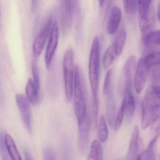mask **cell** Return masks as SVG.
Returning <instances> with one entry per match:
<instances>
[{
	"label": "cell",
	"mask_w": 160,
	"mask_h": 160,
	"mask_svg": "<svg viewBox=\"0 0 160 160\" xmlns=\"http://www.w3.org/2000/svg\"><path fill=\"white\" fill-rule=\"evenodd\" d=\"M86 90L84 81L79 67L75 68L73 96L74 100V111L79 125H81L87 115Z\"/></svg>",
	"instance_id": "7a4b0ae2"
},
{
	"label": "cell",
	"mask_w": 160,
	"mask_h": 160,
	"mask_svg": "<svg viewBox=\"0 0 160 160\" xmlns=\"http://www.w3.org/2000/svg\"><path fill=\"white\" fill-rule=\"evenodd\" d=\"M68 141H65L63 144L64 160H70V148Z\"/></svg>",
	"instance_id": "1f68e13d"
},
{
	"label": "cell",
	"mask_w": 160,
	"mask_h": 160,
	"mask_svg": "<svg viewBox=\"0 0 160 160\" xmlns=\"http://www.w3.org/2000/svg\"><path fill=\"white\" fill-rule=\"evenodd\" d=\"M159 134H157L151 140L146 150L138 155L136 160H156L155 154V147L159 136Z\"/></svg>",
	"instance_id": "d6986e66"
},
{
	"label": "cell",
	"mask_w": 160,
	"mask_h": 160,
	"mask_svg": "<svg viewBox=\"0 0 160 160\" xmlns=\"http://www.w3.org/2000/svg\"><path fill=\"white\" fill-rule=\"evenodd\" d=\"M98 134L100 142H104L107 141L109 136L108 128L106 125L105 117L101 116L98 124Z\"/></svg>",
	"instance_id": "7402d4cb"
},
{
	"label": "cell",
	"mask_w": 160,
	"mask_h": 160,
	"mask_svg": "<svg viewBox=\"0 0 160 160\" xmlns=\"http://www.w3.org/2000/svg\"><path fill=\"white\" fill-rule=\"evenodd\" d=\"M160 115V86L153 85L147 90L142 103V128L146 130Z\"/></svg>",
	"instance_id": "6da1fadb"
},
{
	"label": "cell",
	"mask_w": 160,
	"mask_h": 160,
	"mask_svg": "<svg viewBox=\"0 0 160 160\" xmlns=\"http://www.w3.org/2000/svg\"><path fill=\"white\" fill-rule=\"evenodd\" d=\"M78 126L80 149L82 153H84L88 146L89 131L91 127L90 117L88 113L84 122Z\"/></svg>",
	"instance_id": "9c48e42d"
},
{
	"label": "cell",
	"mask_w": 160,
	"mask_h": 160,
	"mask_svg": "<svg viewBox=\"0 0 160 160\" xmlns=\"http://www.w3.org/2000/svg\"><path fill=\"white\" fill-rule=\"evenodd\" d=\"M152 0H138V10L140 19L147 17L151 6Z\"/></svg>",
	"instance_id": "d4e9b609"
},
{
	"label": "cell",
	"mask_w": 160,
	"mask_h": 160,
	"mask_svg": "<svg viewBox=\"0 0 160 160\" xmlns=\"http://www.w3.org/2000/svg\"><path fill=\"white\" fill-rule=\"evenodd\" d=\"M38 0H32V11H35L37 7Z\"/></svg>",
	"instance_id": "d6a6232c"
},
{
	"label": "cell",
	"mask_w": 160,
	"mask_h": 160,
	"mask_svg": "<svg viewBox=\"0 0 160 160\" xmlns=\"http://www.w3.org/2000/svg\"><path fill=\"white\" fill-rule=\"evenodd\" d=\"M44 160H56L53 149L50 147H46L44 150Z\"/></svg>",
	"instance_id": "4dcf8cb0"
},
{
	"label": "cell",
	"mask_w": 160,
	"mask_h": 160,
	"mask_svg": "<svg viewBox=\"0 0 160 160\" xmlns=\"http://www.w3.org/2000/svg\"><path fill=\"white\" fill-rule=\"evenodd\" d=\"M106 97V112L107 121L109 126L112 128H114L115 121L116 119V103L113 91V88L105 95Z\"/></svg>",
	"instance_id": "8fae6325"
},
{
	"label": "cell",
	"mask_w": 160,
	"mask_h": 160,
	"mask_svg": "<svg viewBox=\"0 0 160 160\" xmlns=\"http://www.w3.org/2000/svg\"><path fill=\"white\" fill-rule=\"evenodd\" d=\"M136 58L134 55H131L128 58L124 67V76L125 78V88L132 89L134 82V76L137 68Z\"/></svg>",
	"instance_id": "30bf717a"
},
{
	"label": "cell",
	"mask_w": 160,
	"mask_h": 160,
	"mask_svg": "<svg viewBox=\"0 0 160 160\" xmlns=\"http://www.w3.org/2000/svg\"><path fill=\"white\" fill-rule=\"evenodd\" d=\"M125 115V108L124 103L122 102L120 110L118 112V114L116 118L115 121L114 128L116 131L118 130L119 128L121 127L124 119V116Z\"/></svg>",
	"instance_id": "f1b7e54d"
},
{
	"label": "cell",
	"mask_w": 160,
	"mask_h": 160,
	"mask_svg": "<svg viewBox=\"0 0 160 160\" xmlns=\"http://www.w3.org/2000/svg\"><path fill=\"white\" fill-rule=\"evenodd\" d=\"M4 139L7 150L11 160H22L12 137L9 134H6L4 136Z\"/></svg>",
	"instance_id": "ffe728a7"
},
{
	"label": "cell",
	"mask_w": 160,
	"mask_h": 160,
	"mask_svg": "<svg viewBox=\"0 0 160 160\" xmlns=\"http://www.w3.org/2000/svg\"><path fill=\"white\" fill-rule=\"evenodd\" d=\"M59 38V26L56 21L53 22L51 31L50 34L49 39L47 45L45 54V62L46 68H50L52 58L58 46Z\"/></svg>",
	"instance_id": "8992f818"
},
{
	"label": "cell",
	"mask_w": 160,
	"mask_h": 160,
	"mask_svg": "<svg viewBox=\"0 0 160 160\" xmlns=\"http://www.w3.org/2000/svg\"><path fill=\"white\" fill-rule=\"evenodd\" d=\"M16 100L23 124L28 132L32 133V112L30 102L26 97L21 94L16 95Z\"/></svg>",
	"instance_id": "52a82bcc"
},
{
	"label": "cell",
	"mask_w": 160,
	"mask_h": 160,
	"mask_svg": "<svg viewBox=\"0 0 160 160\" xmlns=\"http://www.w3.org/2000/svg\"><path fill=\"white\" fill-rule=\"evenodd\" d=\"M65 12L66 17L67 23L65 30L66 31L71 25L72 18H73L78 6V0H64Z\"/></svg>",
	"instance_id": "ac0fdd59"
},
{
	"label": "cell",
	"mask_w": 160,
	"mask_h": 160,
	"mask_svg": "<svg viewBox=\"0 0 160 160\" xmlns=\"http://www.w3.org/2000/svg\"><path fill=\"white\" fill-rule=\"evenodd\" d=\"M122 12L118 7L112 8L107 26V32L109 34H113L117 32L121 21Z\"/></svg>",
	"instance_id": "4fadbf2b"
},
{
	"label": "cell",
	"mask_w": 160,
	"mask_h": 160,
	"mask_svg": "<svg viewBox=\"0 0 160 160\" xmlns=\"http://www.w3.org/2000/svg\"><path fill=\"white\" fill-rule=\"evenodd\" d=\"M87 160H103L102 148L99 141L95 140L92 142Z\"/></svg>",
	"instance_id": "44dd1931"
},
{
	"label": "cell",
	"mask_w": 160,
	"mask_h": 160,
	"mask_svg": "<svg viewBox=\"0 0 160 160\" xmlns=\"http://www.w3.org/2000/svg\"><path fill=\"white\" fill-rule=\"evenodd\" d=\"M75 53L72 48L66 51L63 59V70L66 98L68 102L72 100L73 96L75 68Z\"/></svg>",
	"instance_id": "277c9868"
},
{
	"label": "cell",
	"mask_w": 160,
	"mask_h": 160,
	"mask_svg": "<svg viewBox=\"0 0 160 160\" xmlns=\"http://www.w3.org/2000/svg\"><path fill=\"white\" fill-rule=\"evenodd\" d=\"M23 153H24V158H25V160H33L31 158L30 154L28 153V151H26V150H24Z\"/></svg>",
	"instance_id": "836d02e7"
},
{
	"label": "cell",
	"mask_w": 160,
	"mask_h": 160,
	"mask_svg": "<svg viewBox=\"0 0 160 160\" xmlns=\"http://www.w3.org/2000/svg\"><path fill=\"white\" fill-rule=\"evenodd\" d=\"M156 23V13L155 9L150 8L148 15L144 18L140 19L139 26L142 32V38L153 31Z\"/></svg>",
	"instance_id": "7c38bea8"
},
{
	"label": "cell",
	"mask_w": 160,
	"mask_h": 160,
	"mask_svg": "<svg viewBox=\"0 0 160 160\" xmlns=\"http://www.w3.org/2000/svg\"><path fill=\"white\" fill-rule=\"evenodd\" d=\"M112 69H109L105 75L102 89V92L104 96L110 91L111 88H112Z\"/></svg>",
	"instance_id": "4316f807"
},
{
	"label": "cell",
	"mask_w": 160,
	"mask_h": 160,
	"mask_svg": "<svg viewBox=\"0 0 160 160\" xmlns=\"http://www.w3.org/2000/svg\"><path fill=\"white\" fill-rule=\"evenodd\" d=\"M32 73L33 80L37 87L40 89V78H39V71L36 61H33L32 64Z\"/></svg>",
	"instance_id": "f546056e"
},
{
	"label": "cell",
	"mask_w": 160,
	"mask_h": 160,
	"mask_svg": "<svg viewBox=\"0 0 160 160\" xmlns=\"http://www.w3.org/2000/svg\"><path fill=\"white\" fill-rule=\"evenodd\" d=\"M140 130L138 126H135L133 129L128 152L127 156V160H136L139 152V140H140Z\"/></svg>",
	"instance_id": "5bb4252c"
},
{
	"label": "cell",
	"mask_w": 160,
	"mask_h": 160,
	"mask_svg": "<svg viewBox=\"0 0 160 160\" xmlns=\"http://www.w3.org/2000/svg\"><path fill=\"white\" fill-rule=\"evenodd\" d=\"M39 91L32 79L29 78L25 87L26 98L34 106L38 104L39 102Z\"/></svg>",
	"instance_id": "2e32d148"
},
{
	"label": "cell",
	"mask_w": 160,
	"mask_h": 160,
	"mask_svg": "<svg viewBox=\"0 0 160 160\" xmlns=\"http://www.w3.org/2000/svg\"><path fill=\"white\" fill-rule=\"evenodd\" d=\"M53 23L52 18L50 17L36 37L32 45L33 54L35 58H38L41 55Z\"/></svg>",
	"instance_id": "5b68a950"
},
{
	"label": "cell",
	"mask_w": 160,
	"mask_h": 160,
	"mask_svg": "<svg viewBox=\"0 0 160 160\" xmlns=\"http://www.w3.org/2000/svg\"><path fill=\"white\" fill-rule=\"evenodd\" d=\"M127 40V32L125 28H121L117 31L115 36L113 45L117 57L122 54Z\"/></svg>",
	"instance_id": "e0dca14e"
},
{
	"label": "cell",
	"mask_w": 160,
	"mask_h": 160,
	"mask_svg": "<svg viewBox=\"0 0 160 160\" xmlns=\"http://www.w3.org/2000/svg\"><path fill=\"white\" fill-rule=\"evenodd\" d=\"M125 11L128 14L135 13L137 8V0H123Z\"/></svg>",
	"instance_id": "83f0119b"
},
{
	"label": "cell",
	"mask_w": 160,
	"mask_h": 160,
	"mask_svg": "<svg viewBox=\"0 0 160 160\" xmlns=\"http://www.w3.org/2000/svg\"><path fill=\"white\" fill-rule=\"evenodd\" d=\"M117 57L113 45L112 44L106 49L102 58V64L105 69L108 68Z\"/></svg>",
	"instance_id": "603a6c76"
},
{
	"label": "cell",
	"mask_w": 160,
	"mask_h": 160,
	"mask_svg": "<svg viewBox=\"0 0 160 160\" xmlns=\"http://www.w3.org/2000/svg\"><path fill=\"white\" fill-rule=\"evenodd\" d=\"M2 157L3 160H8V159L7 158L6 156H2Z\"/></svg>",
	"instance_id": "8d00e7d4"
},
{
	"label": "cell",
	"mask_w": 160,
	"mask_h": 160,
	"mask_svg": "<svg viewBox=\"0 0 160 160\" xmlns=\"http://www.w3.org/2000/svg\"><path fill=\"white\" fill-rule=\"evenodd\" d=\"M100 63V43L96 36L92 42L88 62V77L92 95L98 94Z\"/></svg>",
	"instance_id": "3957f363"
},
{
	"label": "cell",
	"mask_w": 160,
	"mask_h": 160,
	"mask_svg": "<svg viewBox=\"0 0 160 160\" xmlns=\"http://www.w3.org/2000/svg\"><path fill=\"white\" fill-rule=\"evenodd\" d=\"M149 70L150 67L144 62L143 57H142L137 64L133 82L137 94H141L144 88Z\"/></svg>",
	"instance_id": "ba28073f"
},
{
	"label": "cell",
	"mask_w": 160,
	"mask_h": 160,
	"mask_svg": "<svg viewBox=\"0 0 160 160\" xmlns=\"http://www.w3.org/2000/svg\"><path fill=\"white\" fill-rule=\"evenodd\" d=\"M157 15H158V19L159 21H160V2L159 4L158 7Z\"/></svg>",
	"instance_id": "e575fe53"
},
{
	"label": "cell",
	"mask_w": 160,
	"mask_h": 160,
	"mask_svg": "<svg viewBox=\"0 0 160 160\" xmlns=\"http://www.w3.org/2000/svg\"><path fill=\"white\" fill-rule=\"evenodd\" d=\"M142 39L145 45L147 46L160 45V30L152 31Z\"/></svg>",
	"instance_id": "cb8c5ba5"
},
{
	"label": "cell",
	"mask_w": 160,
	"mask_h": 160,
	"mask_svg": "<svg viewBox=\"0 0 160 160\" xmlns=\"http://www.w3.org/2000/svg\"><path fill=\"white\" fill-rule=\"evenodd\" d=\"M123 103L125 108V115L128 120H130L134 114L135 102L132 89L125 88L124 92Z\"/></svg>",
	"instance_id": "9a60e30c"
},
{
	"label": "cell",
	"mask_w": 160,
	"mask_h": 160,
	"mask_svg": "<svg viewBox=\"0 0 160 160\" xmlns=\"http://www.w3.org/2000/svg\"><path fill=\"white\" fill-rule=\"evenodd\" d=\"M144 62L149 67L160 65V51L155 52L143 57Z\"/></svg>",
	"instance_id": "484cf974"
},
{
	"label": "cell",
	"mask_w": 160,
	"mask_h": 160,
	"mask_svg": "<svg viewBox=\"0 0 160 160\" xmlns=\"http://www.w3.org/2000/svg\"><path fill=\"white\" fill-rule=\"evenodd\" d=\"M98 1L99 5L100 7L103 6L104 4V0H98Z\"/></svg>",
	"instance_id": "d590c367"
},
{
	"label": "cell",
	"mask_w": 160,
	"mask_h": 160,
	"mask_svg": "<svg viewBox=\"0 0 160 160\" xmlns=\"http://www.w3.org/2000/svg\"><path fill=\"white\" fill-rule=\"evenodd\" d=\"M158 160H160V158H159V159Z\"/></svg>",
	"instance_id": "74e56055"
}]
</instances>
